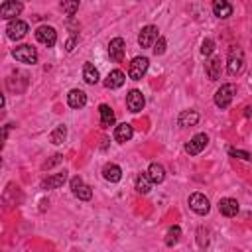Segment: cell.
Returning a JSON list of instances; mask_svg holds the SVG:
<instances>
[{"label":"cell","instance_id":"f1b7e54d","mask_svg":"<svg viewBox=\"0 0 252 252\" xmlns=\"http://www.w3.org/2000/svg\"><path fill=\"white\" fill-rule=\"evenodd\" d=\"M179 236H181V229H179V227H172V229L168 231V236H166V244H168V246H173V244H177Z\"/></svg>","mask_w":252,"mask_h":252},{"label":"cell","instance_id":"836d02e7","mask_svg":"<svg viewBox=\"0 0 252 252\" xmlns=\"http://www.w3.org/2000/svg\"><path fill=\"white\" fill-rule=\"evenodd\" d=\"M75 44H77V38L73 36V38H69V40H67V44H65V49H67V51H73V49H75Z\"/></svg>","mask_w":252,"mask_h":252},{"label":"cell","instance_id":"9c48e42d","mask_svg":"<svg viewBox=\"0 0 252 252\" xmlns=\"http://www.w3.org/2000/svg\"><path fill=\"white\" fill-rule=\"evenodd\" d=\"M28 24L22 22V20H12L8 26H6V36L10 40H22L26 34H28Z\"/></svg>","mask_w":252,"mask_h":252},{"label":"cell","instance_id":"d6a6232c","mask_svg":"<svg viewBox=\"0 0 252 252\" xmlns=\"http://www.w3.org/2000/svg\"><path fill=\"white\" fill-rule=\"evenodd\" d=\"M61 158H63L61 154H55V156H53V160H51V162H47V164H44V168L47 170V168H51V166H55V164H59V162H61Z\"/></svg>","mask_w":252,"mask_h":252},{"label":"cell","instance_id":"2e32d148","mask_svg":"<svg viewBox=\"0 0 252 252\" xmlns=\"http://www.w3.org/2000/svg\"><path fill=\"white\" fill-rule=\"evenodd\" d=\"M219 211L223 213L225 217H235L238 213V201L233 197H225L219 201Z\"/></svg>","mask_w":252,"mask_h":252},{"label":"cell","instance_id":"3957f363","mask_svg":"<svg viewBox=\"0 0 252 252\" xmlns=\"http://www.w3.org/2000/svg\"><path fill=\"white\" fill-rule=\"evenodd\" d=\"M12 55L16 57V61L20 63H28V65H34V63H38V51L36 47H32V46H18Z\"/></svg>","mask_w":252,"mask_h":252},{"label":"cell","instance_id":"cb8c5ba5","mask_svg":"<svg viewBox=\"0 0 252 252\" xmlns=\"http://www.w3.org/2000/svg\"><path fill=\"white\" fill-rule=\"evenodd\" d=\"M146 173L150 175V179H152L154 183H162V181L166 179V170H164V166H162V164H158V162L150 164V168H148V172H146Z\"/></svg>","mask_w":252,"mask_h":252},{"label":"cell","instance_id":"d6986e66","mask_svg":"<svg viewBox=\"0 0 252 252\" xmlns=\"http://www.w3.org/2000/svg\"><path fill=\"white\" fill-rule=\"evenodd\" d=\"M103 177H105L107 181H110V183H118V181L122 179V170H120L116 164H107V166L103 168Z\"/></svg>","mask_w":252,"mask_h":252},{"label":"cell","instance_id":"8992f818","mask_svg":"<svg viewBox=\"0 0 252 252\" xmlns=\"http://www.w3.org/2000/svg\"><path fill=\"white\" fill-rule=\"evenodd\" d=\"M189 209L197 215H207L209 209H211V203L203 193H193L191 197H189Z\"/></svg>","mask_w":252,"mask_h":252},{"label":"cell","instance_id":"52a82bcc","mask_svg":"<svg viewBox=\"0 0 252 252\" xmlns=\"http://www.w3.org/2000/svg\"><path fill=\"white\" fill-rule=\"evenodd\" d=\"M207 144H209V136L207 134H195L191 140L185 144V152L189 156H197V154H201L205 150Z\"/></svg>","mask_w":252,"mask_h":252},{"label":"cell","instance_id":"603a6c76","mask_svg":"<svg viewBox=\"0 0 252 252\" xmlns=\"http://www.w3.org/2000/svg\"><path fill=\"white\" fill-rule=\"evenodd\" d=\"M124 73L120 71V69H114V71H110L109 73V77L105 79V87L107 89H118V87H122L124 85Z\"/></svg>","mask_w":252,"mask_h":252},{"label":"cell","instance_id":"e0dca14e","mask_svg":"<svg viewBox=\"0 0 252 252\" xmlns=\"http://www.w3.org/2000/svg\"><path fill=\"white\" fill-rule=\"evenodd\" d=\"M213 14L217 18H229L233 14V6L227 0H213Z\"/></svg>","mask_w":252,"mask_h":252},{"label":"cell","instance_id":"ac0fdd59","mask_svg":"<svg viewBox=\"0 0 252 252\" xmlns=\"http://www.w3.org/2000/svg\"><path fill=\"white\" fill-rule=\"evenodd\" d=\"M65 181H67V172H59V173H55V175L44 179V181H42V187H44V189H57V187H61Z\"/></svg>","mask_w":252,"mask_h":252},{"label":"cell","instance_id":"ba28073f","mask_svg":"<svg viewBox=\"0 0 252 252\" xmlns=\"http://www.w3.org/2000/svg\"><path fill=\"white\" fill-rule=\"evenodd\" d=\"M144 94L138 91V89H132L128 94H126V107H128V110L130 112H140L142 109H144Z\"/></svg>","mask_w":252,"mask_h":252},{"label":"cell","instance_id":"4316f807","mask_svg":"<svg viewBox=\"0 0 252 252\" xmlns=\"http://www.w3.org/2000/svg\"><path fill=\"white\" fill-rule=\"evenodd\" d=\"M65 138H67V128H65V126H57V128L49 134V140L53 142V144H63V142H65Z\"/></svg>","mask_w":252,"mask_h":252},{"label":"cell","instance_id":"277c9868","mask_svg":"<svg viewBox=\"0 0 252 252\" xmlns=\"http://www.w3.org/2000/svg\"><path fill=\"white\" fill-rule=\"evenodd\" d=\"M148 65H150L148 57H134L132 63H130V67H128V77H130L132 81H140V79L146 75Z\"/></svg>","mask_w":252,"mask_h":252},{"label":"cell","instance_id":"8fae6325","mask_svg":"<svg viewBox=\"0 0 252 252\" xmlns=\"http://www.w3.org/2000/svg\"><path fill=\"white\" fill-rule=\"evenodd\" d=\"M158 38H160L158 36V28L156 26H146V28H142L140 36H138V44H140V47H152Z\"/></svg>","mask_w":252,"mask_h":252},{"label":"cell","instance_id":"30bf717a","mask_svg":"<svg viewBox=\"0 0 252 252\" xmlns=\"http://www.w3.org/2000/svg\"><path fill=\"white\" fill-rule=\"evenodd\" d=\"M71 191H73V195H75L77 199H81V201H89V199L93 197L91 187L85 185L81 177H73V179H71Z\"/></svg>","mask_w":252,"mask_h":252},{"label":"cell","instance_id":"e575fe53","mask_svg":"<svg viewBox=\"0 0 252 252\" xmlns=\"http://www.w3.org/2000/svg\"><path fill=\"white\" fill-rule=\"evenodd\" d=\"M244 116H252V107H246V109H244Z\"/></svg>","mask_w":252,"mask_h":252},{"label":"cell","instance_id":"f546056e","mask_svg":"<svg viewBox=\"0 0 252 252\" xmlns=\"http://www.w3.org/2000/svg\"><path fill=\"white\" fill-rule=\"evenodd\" d=\"M164 51H166V38L160 36V38L156 40V44H154V53H156V55H162Z\"/></svg>","mask_w":252,"mask_h":252},{"label":"cell","instance_id":"484cf974","mask_svg":"<svg viewBox=\"0 0 252 252\" xmlns=\"http://www.w3.org/2000/svg\"><path fill=\"white\" fill-rule=\"evenodd\" d=\"M152 179H150V175L148 173H140L138 177H136V191L138 193H142V195H146L150 189H152Z\"/></svg>","mask_w":252,"mask_h":252},{"label":"cell","instance_id":"9a60e30c","mask_svg":"<svg viewBox=\"0 0 252 252\" xmlns=\"http://www.w3.org/2000/svg\"><path fill=\"white\" fill-rule=\"evenodd\" d=\"M67 105H69L71 109H83V107L87 105V94H85V91H81V89L69 91V94H67Z\"/></svg>","mask_w":252,"mask_h":252},{"label":"cell","instance_id":"4dcf8cb0","mask_svg":"<svg viewBox=\"0 0 252 252\" xmlns=\"http://www.w3.org/2000/svg\"><path fill=\"white\" fill-rule=\"evenodd\" d=\"M215 51V42L213 40H205L203 44H201V53L207 57V55H211Z\"/></svg>","mask_w":252,"mask_h":252},{"label":"cell","instance_id":"44dd1931","mask_svg":"<svg viewBox=\"0 0 252 252\" xmlns=\"http://www.w3.org/2000/svg\"><path fill=\"white\" fill-rule=\"evenodd\" d=\"M205 71H207L211 81H217L220 77V57H211L205 63Z\"/></svg>","mask_w":252,"mask_h":252},{"label":"cell","instance_id":"d4e9b609","mask_svg":"<svg viewBox=\"0 0 252 252\" xmlns=\"http://www.w3.org/2000/svg\"><path fill=\"white\" fill-rule=\"evenodd\" d=\"M83 79L89 85H97L99 83V69L93 65V63H85L83 65Z\"/></svg>","mask_w":252,"mask_h":252},{"label":"cell","instance_id":"ffe728a7","mask_svg":"<svg viewBox=\"0 0 252 252\" xmlns=\"http://www.w3.org/2000/svg\"><path fill=\"white\" fill-rule=\"evenodd\" d=\"M199 122V112L197 110H183L177 118V124L183 126V128H187V126H195Z\"/></svg>","mask_w":252,"mask_h":252},{"label":"cell","instance_id":"83f0119b","mask_svg":"<svg viewBox=\"0 0 252 252\" xmlns=\"http://www.w3.org/2000/svg\"><path fill=\"white\" fill-rule=\"evenodd\" d=\"M61 8H63V12H65L67 16H73L79 10V0H63Z\"/></svg>","mask_w":252,"mask_h":252},{"label":"cell","instance_id":"5b68a950","mask_svg":"<svg viewBox=\"0 0 252 252\" xmlns=\"http://www.w3.org/2000/svg\"><path fill=\"white\" fill-rule=\"evenodd\" d=\"M36 40L47 47H53L55 42H57V32L51 28V26H40L36 30Z\"/></svg>","mask_w":252,"mask_h":252},{"label":"cell","instance_id":"7c38bea8","mask_svg":"<svg viewBox=\"0 0 252 252\" xmlns=\"http://www.w3.org/2000/svg\"><path fill=\"white\" fill-rule=\"evenodd\" d=\"M22 10H24V6H22L20 0H6V2L2 4V8H0V16L6 18V20H10V18L20 16Z\"/></svg>","mask_w":252,"mask_h":252},{"label":"cell","instance_id":"4fadbf2b","mask_svg":"<svg viewBox=\"0 0 252 252\" xmlns=\"http://www.w3.org/2000/svg\"><path fill=\"white\" fill-rule=\"evenodd\" d=\"M124 51H126V46H124V40L122 38H114L110 40L109 44V55L114 63H120L124 59Z\"/></svg>","mask_w":252,"mask_h":252},{"label":"cell","instance_id":"1f68e13d","mask_svg":"<svg viewBox=\"0 0 252 252\" xmlns=\"http://www.w3.org/2000/svg\"><path fill=\"white\" fill-rule=\"evenodd\" d=\"M231 156L233 158H238V160H244V162H250L252 160V156L248 154V152H244V150H231Z\"/></svg>","mask_w":252,"mask_h":252},{"label":"cell","instance_id":"7a4b0ae2","mask_svg":"<svg viewBox=\"0 0 252 252\" xmlns=\"http://www.w3.org/2000/svg\"><path fill=\"white\" fill-rule=\"evenodd\" d=\"M242 65H244V53L240 47H233L229 51V61H227V71L229 75H238L242 71Z\"/></svg>","mask_w":252,"mask_h":252},{"label":"cell","instance_id":"6da1fadb","mask_svg":"<svg viewBox=\"0 0 252 252\" xmlns=\"http://www.w3.org/2000/svg\"><path fill=\"white\" fill-rule=\"evenodd\" d=\"M235 93H236L235 85H231V83L220 85V89L215 93V105L219 109H227L233 103V99H235Z\"/></svg>","mask_w":252,"mask_h":252},{"label":"cell","instance_id":"7402d4cb","mask_svg":"<svg viewBox=\"0 0 252 252\" xmlns=\"http://www.w3.org/2000/svg\"><path fill=\"white\" fill-rule=\"evenodd\" d=\"M99 114H101V126L103 128H110V126H114V112L109 105H101L99 107Z\"/></svg>","mask_w":252,"mask_h":252},{"label":"cell","instance_id":"5bb4252c","mask_svg":"<svg viewBox=\"0 0 252 252\" xmlns=\"http://www.w3.org/2000/svg\"><path fill=\"white\" fill-rule=\"evenodd\" d=\"M132 134H134V128H132L128 122H122V124H118L116 128H114V140H116L118 144L128 142V140L132 138Z\"/></svg>","mask_w":252,"mask_h":252}]
</instances>
